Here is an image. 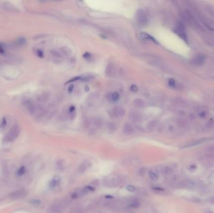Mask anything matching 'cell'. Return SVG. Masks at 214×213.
<instances>
[{
    "instance_id": "1",
    "label": "cell",
    "mask_w": 214,
    "mask_h": 213,
    "mask_svg": "<svg viewBox=\"0 0 214 213\" xmlns=\"http://www.w3.org/2000/svg\"><path fill=\"white\" fill-rule=\"evenodd\" d=\"M122 182V177L119 174H111L103 179V184L107 188H114L118 186Z\"/></svg>"
},
{
    "instance_id": "2",
    "label": "cell",
    "mask_w": 214,
    "mask_h": 213,
    "mask_svg": "<svg viewBox=\"0 0 214 213\" xmlns=\"http://www.w3.org/2000/svg\"><path fill=\"white\" fill-rule=\"evenodd\" d=\"M66 206H67V201L64 200L58 201L49 207V212L50 213H60L64 210Z\"/></svg>"
},
{
    "instance_id": "3",
    "label": "cell",
    "mask_w": 214,
    "mask_h": 213,
    "mask_svg": "<svg viewBox=\"0 0 214 213\" xmlns=\"http://www.w3.org/2000/svg\"><path fill=\"white\" fill-rule=\"evenodd\" d=\"M19 132H20V129H19V126L18 125L13 126L7 133L5 137V140L8 142L13 141L18 138Z\"/></svg>"
},
{
    "instance_id": "4",
    "label": "cell",
    "mask_w": 214,
    "mask_h": 213,
    "mask_svg": "<svg viewBox=\"0 0 214 213\" xmlns=\"http://www.w3.org/2000/svg\"><path fill=\"white\" fill-rule=\"evenodd\" d=\"M136 19L139 25L145 26L148 23V18L146 13L142 10H139L136 14Z\"/></svg>"
},
{
    "instance_id": "5",
    "label": "cell",
    "mask_w": 214,
    "mask_h": 213,
    "mask_svg": "<svg viewBox=\"0 0 214 213\" xmlns=\"http://www.w3.org/2000/svg\"><path fill=\"white\" fill-rule=\"evenodd\" d=\"M27 195H28V192H27L25 190H23V189H19V190L14 191L11 192L9 196L11 199H19L24 198V197H25L27 196Z\"/></svg>"
},
{
    "instance_id": "6",
    "label": "cell",
    "mask_w": 214,
    "mask_h": 213,
    "mask_svg": "<svg viewBox=\"0 0 214 213\" xmlns=\"http://www.w3.org/2000/svg\"><path fill=\"white\" fill-rule=\"evenodd\" d=\"M25 106L26 107L27 110L29 112V113L33 115L36 113V106L35 105V104H34L32 101H31L30 99L26 100L25 103Z\"/></svg>"
},
{
    "instance_id": "7",
    "label": "cell",
    "mask_w": 214,
    "mask_h": 213,
    "mask_svg": "<svg viewBox=\"0 0 214 213\" xmlns=\"http://www.w3.org/2000/svg\"><path fill=\"white\" fill-rule=\"evenodd\" d=\"M112 113L114 117H122L125 114V111L121 107L116 106L113 108Z\"/></svg>"
},
{
    "instance_id": "8",
    "label": "cell",
    "mask_w": 214,
    "mask_h": 213,
    "mask_svg": "<svg viewBox=\"0 0 214 213\" xmlns=\"http://www.w3.org/2000/svg\"><path fill=\"white\" fill-rule=\"evenodd\" d=\"M129 118L133 123H138L141 121L142 116L138 112L133 111L129 114Z\"/></svg>"
},
{
    "instance_id": "9",
    "label": "cell",
    "mask_w": 214,
    "mask_h": 213,
    "mask_svg": "<svg viewBox=\"0 0 214 213\" xmlns=\"http://www.w3.org/2000/svg\"><path fill=\"white\" fill-rule=\"evenodd\" d=\"M92 163L91 161H88V160L85 161L80 165L79 168H78V171L80 173H83L85 171H87L88 169L92 167Z\"/></svg>"
},
{
    "instance_id": "10",
    "label": "cell",
    "mask_w": 214,
    "mask_h": 213,
    "mask_svg": "<svg viewBox=\"0 0 214 213\" xmlns=\"http://www.w3.org/2000/svg\"><path fill=\"white\" fill-rule=\"evenodd\" d=\"M115 67L113 63H108L105 69V75L108 77H111L115 75Z\"/></svg>"
},
{
    "instance_id": "11",
    "label": "cell",
    "mask_w": 214,
    "mask_h": 213,
    "mask_svg": "<svg viewBox=\"0 0 214 213\" xmlns=\"http://www.w3.org/2000/svg\"><path fill=\"white\" fill-rule=\"evenodd\" d=\"M123 131L124 134H125L127 135H131L134 133L135 128L131 124L126 123L123 127Z\"/></svg>"
},
{
    "instance_id": "12",
    "label": "cell",
    "mask_w": 214,
    "mask_h": 213,
    "mask_svg": "<svg viewBox=\"0 0 214 213\" xmlns=\"http://www.w3.org/2000/svg\"><path fill=\"white\" fill-rule=\"evenodd\" d=\"M50 98V95L48 92H43L38 96V101L41 103L46 102Z\"/></svg>"
},
{
    "instance_id": "13",
    "label": "cell",
    "mask_w": 214,
    "mask_h": 213,
    "mask_svg": "<svg viewBox=\"0 0 214 213\" xmlns=\"http://www.w3.org/2000/svg\"><path fill=\"white\" fill-rule=\"evenodd\" d=\"M140 202L136 199H131L129 202H128V206H129L130 208H135L137 209L140 206Z\"/></svg>"
},
{
    "instance_id": "14",
    "label": "cell",
    "mask_w": 214,
    "mask_h": 213,
    "mask_svg": "<svg viewBox=\"0 0 214 213\" xmlns=\"http://www.w3.org/2000/svg\"><path fill=\"white\" fill-rule=\"evenodd\" d=\"M176 31H177V33L178 34V36H180L184 41L186 40V34L184 32V29L182 26H178V28H177Z\"/></svg>"
},
{
    "instance_id": "15",
    "label": "cell",
    "mask_w": 214,
    "mask_h": 213,
    "mask_svg": "<svg viewBox=\"0 0 214 213\" xmlns=\"http://www.w3.org/2000/svg\"><path fill=\"white\" fill-rule=\"evenodd\" d=\"M140 36L142 39H143V40H148V41H153L154 42H155V43H157V42L155 41V39L150 36V34H147L146 33H140Z\"/></svg>"
},
{
    "instance_id": "16",
    "label": "cell",
    "mask_w": 214,
    "mask_h": 213,
    "mask_svg": "<svg viewBox=\"0 0 214 213\" xmlns=\"http://www.w3.org/2000/svg\"><path fill=\"white\" fill-rule=\"evenodd\" d=\"M133 104L135 107L138 108H142L145 106V102L143 101V100L140 98H137L135 99Z\"/></svg>"
},
{
    "instance_id": "17",
    "label": "cell",
    "mask_w": 214,
    "mask_h": 213,
    "mask_svg": "<svg viewBox=\"0 0 214 213\" xmlns=\"http://www.w3.org/2000/svg\"><path fill=\"white\" fill-rule=\"evenodd\" d=\"M149 176L150 179L152 181H157L158 178V173H157L156 171H153L152 169H150L149 171Z\"/></svg>"
},
{
    "instance_id": "18",
    "label": "cell",
    "mask_w": 214,
    "mask_h": 213,
    "mask_svg": "<svg viewBox=\"0 0 214 213\" xmlns=\"http://www.w3.org/2000/svg\"><path fill=\"white\" fill-rule=\"evenodd\" d=\"M180 186L183 188H192L194 186V183L190 181H184L180 183Z\"/></svg>"
},
{
    "instance_id": "19",
    "label": "cell",
    "mask_w": 214,
    "mask_h": 213,
    "mask_svg": "<svg viewBox=\"0 0 214 213\" xmlns=\"http://www.w3.org/2000/svg\"><path fill=\"white\" fill-rule=\"evenodd\" d=\"M60 181V177L58 176H56L53 177V179H52V181L50 182V186L53 188L55 187L56 186L59 184Z\"/></svg>"
},
{
    "instance_id": "20",
    "label": "cell",
    "mask_w": 214,
    "mask_h": 213,
    "mask_svg": "<svg viewBox=\"0 0 214 213\" xmlns=\"http://www.w3.org/2000/svg\"><path fill=\"white\" fill-rule=\"evenodd\" d=\"M50 54H51V55L55 57L56 58H61L63 57V55H62V53H61L60 51H58V50L54 49H52L51 51H50Z\"/></svg>"
},
{
    "instance_id": "21",
    "label": "cell",
    "mask_w": 214,
    "mask_h": 213,
    "mask_svg": "<svg viewBox=\"0 0 214 213\" xmlns=\"http://www.w3.org/2000/svg\"><path fill=\"white\" fill-rule=\"evenodd\" d=\"M173 171V167H172V166H167L163 169V173L166 174V175H169V174H172Z\"/></svg>"
},
{
    "instance_id": "22",
    "label": "cell",
    "mask_w": 214,
    "mask_h": 213,
    "mask_svg": "<svg viewBox=\"0 0 214 213\" xmlns=\"http://www.w3.org/2000/svg\"><path fill=\"white\" fill-rule=\"evenodd\" d=\"M17 44L18 46H24L26 44V38H23V37H21L19 38L18 40H17Z\"/></svg>"
},
{
    "instance_id": "23",
    "label": "cell",
    "mask_w": 214,
    "mask_h": 213,
    "mask_svg": "<svg viewBox=\"0 0 214 213\" xmlns=\"http://www.w3.org/2000/svg\"><path fill=\"white\" fill-rule=\"evenodd\" d=\"M155 126H156V121H151L148 124L147 127L149 131H153L155 129Z\"/></svg>"
},
{
    "instance_id": "24",
    "label": "cell",
    "mask_w": 214,
    "mask_h": 213,
    "mask_svg": "<svg viewBox=\"0 0 214 213\" xmlns=\"http://www.w3.org/2000/svg\"><path fill=\"white\" fill-rule=\"evenodd\" d=\"M95 125L96 126V127H98V128H100V127L102 126V125H103V119L100 118H96V120H95Z\"/></svg>"
},
{
    "instance_id": "25",
    "label": "cell",
    "mask_w": 214,
    "mask_h": 213,
    "mask_svg": "<svg viewBox=\"0 0 214 213\" xmlns=\"http://www.w3.org/2000/svg\"><path fill=\"white\" fill-rule=\"evenodd\" d=\"M168 84L169 86L171 88H175L177 86V84L175 81L173 79H170L168 81Z\"/></svg>"
},
{
    "instance_id": "26",
    "label": "cell",
    "mask_w": 214,
    "mask_h": 213,
    "mask_svg": "<svg viewBox=\"0 0 214 213\" xmlns=\"http://www.w3.org/2000/svg\"><path fill=\"white\" fill-rule=\"evenodd\" d=\"M26 171V168L25 166H22L19 169V170L18 171V176H22L23 174H25Z\"/></svg>"
},
{
    "instance_id": "27",
    "label": "cell",
    "mask_w": 214,
    "mask_h": 213,
    "mask_svg": "<svg viewBox=\"0 0 214 213\" xmlns=\"http://www.w3.org/2000/svg\"><path fill=\"white\" fill-rule=\"evenodd\" d=\"M120 98L119 95L117 93V92H114L112 93V101H118V99Z\"/></svg>"
},
{
    "instance_id": "28",
    "label": "cell",
    "mask_w": 214,
    "mask_h": 213,
    "mask_svg": "<svg viewBox=\"0 0 214 213\" xmlns=\"http://www.w3.org/2000/svg\"><path fill=\"white\" fill-rule=\"evenodd\" d=\"M127 190L130 192H133L135 191V187L133 185H127L126 186Z\"/></svg>"
},
{
    "instance_id": "29",
    "label": "cell",
    "mask_w": 214,
    "mask_h": 213,
    "mask_svg": "<svg viewBox=\"0 0 214 213\" xmlns=\"http://www.w3.org/2000/svg\"><path fill=\"white\" fill-rule=\"evenodd\" d=\"M61 51L62 52V53L63 54V55H68L69 54V53H70L69 51V49L66 47L61 48Z\"/></svg>"
},
{
    "instance_id": "30",
    "label": "cell",
    "mask_w": 214,
    "mask_h": 213,
    "mask_svg": "<svg viewBox=\"0 0 214 213\" xmlns=\"http://www.w3.org/2000/svg\"><path fill=\"white\" fill-rule=\"evenodd\" d=\"M108 127L109 131H111V132H113V131H114L116 129V126L114 123H110L108 125Z\"/></svg>"
},
{
    "instance_id": "31",
    "label": "cell",
    "mask_w": 214,
    "mask_h": 213,
    "mask_svg": "<svg viewBox=\"0 0 214 213\" xmlns=\"http://www.w3.org/2000/svg\"><path fill=\"white\" fill-rule=\"evenodd\" d=\"M6 124H7V123H6V118H3V119H2L1 122V123H0V128L3 129V128H4V127H5V126L6 125Z\"/></svg>"
},
{
    "instance_id": "32",
    "label": "cell",
    "mask_w": 214,
    "mask_h": 213,
    "mask_svg": "<svg viewBox=\"0 0 214 213\" xmlns=\"http://www.w3.org/2000/svg\"><path fill=\"white\" fill-rule=\"evenodd\" d=\"M70 213H85V212L83 211V210H81V209L76 208V209H75V210H73V211H72Z\"/></svg>"
},
{
    "instance_id": "33",
    "label": "cell",
    "mask_w": 214,
    "mask_h": 213,
    "mask_svg": "<svg viewBox=\"0 0 214 213\" xmlns=\"http://www.w3.org/2000/svg\"><path fill=\"white\" fill-rule=\"evenodd\" d=\"M130 90L132 91V92H137L138 91V88L136 86V85L135 84H133L132 86H131L130 87Z\"/></svg>"
},
{
    "instance_id": "34",
    "label": "cell",
    "mask_w": 214,
    "mask_h": 213,
    "mask_svg": "<svg viewBox=\"0 0 214 213\" xmlns=\"http://www.w3.org/2000/svg\"><path fill=\"white\" fill-rule=\"evenodd\" d=\"M36 55L40 58H43V51H41L40 49H37Z\"/></svg>"
},
{
    "instance_id": "35",
    "label": "cell",
    "mask_w": 214,
    "mask_h": 213,
    "mask_svg": "<svg viewBox=\"0 0 214 213\" xmlns=\"http://www.w3.org/2000/svg\"><path fill=\"white\" fill-rule=\"evenodd\" d=\"M31 203H33L34 205H38V204H40V201H38V200H33V201H31Z\"/></svg>"
},
{
    "instance_id": "36",
    "label": "cell",
    "mask_w": 214,
    "mask_h": 213,
    "mask_svg": "<svg viewBox=\"0 0 214 213\" xmlns=\"http://www.w3.org/2000/svg\"><path fill=\"white\" fill-rule=\"evenodd\" d=\"M107 99L108 101H112V93H108L107 95Z\"/></svg>"
},
{
    "instance_id": "37",
    "label": "cell",
    "mask_w": 214,
    "mask_h": 213,
    "mask_svg": "<svg viewBox=\"0 0 214 213\" xmlns=\"http://www.w3.org/2000/svg\"><path fill=\"white\" fill-rule=\"evenodd\" d=\"M75 107H74L73 106H71L70 108H69V111L73 112L74 110H75Z\"/></svg>"
},
{
    "instance_id": "38",
    "label": "cell",
    "mask_w": 214,
    "mask_h": 213,
    "mask_svg": "<svg viewBox=\"0 0 214 213\" xmlns=\"http://www.w3.org/2000/svg\"><path fill=\"white\" fill-rule=\"evenodd\" d=\"M73 88V85H71L70 87H69V88H68V90H69V92H71V91H72Z\"/></svg>"
},
{
    "instance_id": "39",
    "label": "cell",
    "mask_w": 214,
    "mask_h": 213,
    "mask_svg": "<svg viewBox=\"0 0 214 213\" xmlns=\"http://www.w3.org/2000/svg\"><path fill=\"white\" fill-rule=\"evenodd\" d=\"M211 203H212V204H214V197H213V198H212V199H211Z\"/></svg>"
},
{
    "instance_id": "40",
    "label": "cell",
    "mask_w": 214,
    "mask_h": 213,
    "mask_svg": "<svg viewBox=\"0 0 214 213\" xmlns=\"http://www.w3.org/2000/svg\"><path fill=\"white\" fill-rule=\"evenodd\" d=\"M208 213H213V212H211V211H208Z\"/></svg>"
}]
</instances>
